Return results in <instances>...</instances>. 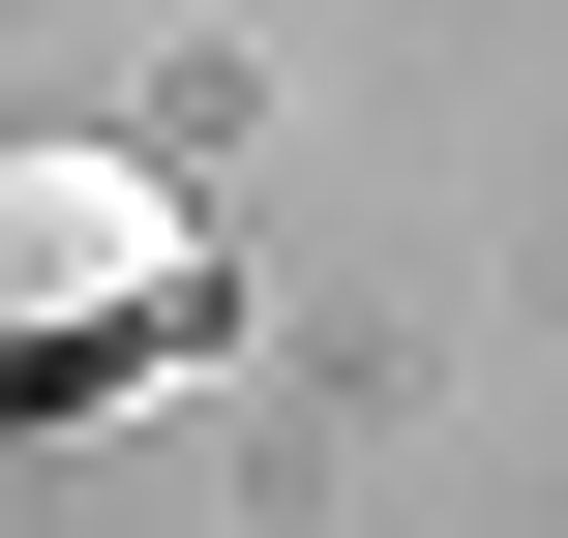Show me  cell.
<instances>
[{
  "instance_id": "obj_1",
  "label": "cell",
  "mask_w": 568,
  "mask_h": 538,
  "mask_svg": "<svg viewBox=\"0 0 568 538\" xmlns=\"http://www.w3.org/2000/svg\"><path fill=\"white\" fill-rule=\"evenodd\" d=\"M180 300H210V240L150 210V150H0V389H60V359L180 329Z\"/></svg>"
}]
</instances>
